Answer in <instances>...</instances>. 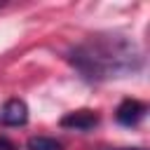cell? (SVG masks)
I'll list each match as a JSON object with an SVG mask.
<instances>
[{
	"label": "cell",
	"mask_w": 150,
	"mask_h": 150,
	"mask_svg": "<svg viewBox=\"0 0 150 150\" xmlns=\"http://www.w3.org/2000/svg\"><path fill=\"white\" fill-rule=\"evenodd\" d=\"M68 63L87 82H103L141 70L143 54L138 45L127 35L96 33L68 52Z\"/></svg>",
	"instance_id": "1"
},
{
	"label": "cell",
	"mask_w": 150,
	"mask_h": 150,
	"mask_svg": "<svg viewBox=\"0 0 150 150\" xmlns=\"http://www.w3.org/2000/svg\"><path fill=\"white\" fill-rule=\"evenodd\" d=\"M101 117L96 110H89V108H80V110H73V112H66L61 117V127L63 129H70V131H91L94 127H98Z\"/></svg>",
	"instance_id": "2"
},
{
	"label": "cell",
	"mask_w": 150,
	"mask_h": 150,
	"mask_svg": "<svg viewBox=\"0 0 150 150\" xmlns=\"http://www.w3.org/2000/svg\"><path fill=\"white\" fill-rule=\"evenodd\" d=\"M145 112H148V105L143 103V101H138V98H124L120 105H117V110H115V120L122 124V127H138L141 124V120L145 117Z\"/></svg>",
	"instance_id": "3"
},
{
	"label": "cell",
	"mask_w": 150,
	"mask_h": 150,
	"mask_svg": "<svg viewBox=\"0 0 150 150\" xmlns=\"http://www.w3.org/2000/svg\"><path fill=\"white\" fill-rule=\"evenodd\" d=\"M28 122V105L23 98H7L0 108L2 127H23Z\"/></svg>",
	"instance_id": "4"
},
{
	"label": "cell",
	"mask_w": 150,
	"mask_h": 150,
	"mask_svg": "<svg viewBox=\"0 0 150 150\" xmlns=\"http://www.w3.org/2000/svg\"><path fill=\"white\" fill-rule=\"evenodd\" d=\"M28 150H63V143L52 136H30L26 141Z\"/></svg>",
	"instance_id": "5"
},
{
	"label": "cell",
	"mask_w": 150,
	"mask_h": 150,
	"mask_svg": "<svg viewBox=\"0 0 150 150\" xmlns=\"http://www.w3.org/2000/svg\"><path fill=\"white\" fill-rule=\"evenodd\" d=\"M0 150H16V145L9 141V138H5V136H0Z\"/></svg>",
	"instance_id": "6"
},
{
	"label": "cell",
	"mask_w": 150,
	"mask_h": 150,
	"mask_svg": "<svg viewBox=\"0 0 150 150\" xmlns=\"http://www.w3.org/2000/svg\"><path fill=\"white\" fill-rule=\"evenodd\" d=\"M110 150H145V148H110Z\"/></svg>",
	"instance_id": "7"
},
{
	"label": "cell",
	"mask_w": 150,
	"mask_h": 150,
	"mask_svg": "<svg viewBox=\"0 0 150 150\" xmlns=\"http://www.w3.org/2000/svg\"><path fill=\"white\" fill-rule=\"evenodd\" d=\"M2 5H5V2H2V0H0V7H2Z\"/></svg>",
	"instance_id": "8"
}]
</instances>
